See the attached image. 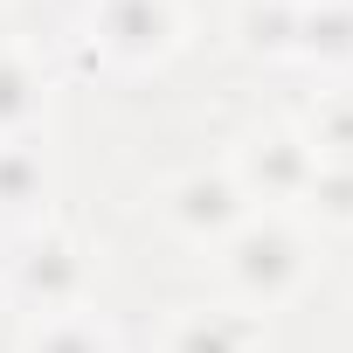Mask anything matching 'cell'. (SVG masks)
Masks as SVG:
<instances>
[{
	"label": "cell",
	"mask_w": 353,
	"mask_h": 353,
	"mask_svg": "<svg viewBox=\"0 0 353 353\" xmlns=\"http://www.w3.org/2000/svg\"><path fill=\"white\" fill-rule=\"evenodd\" d=\"M21 291H35L42 305H56V298H70V291H77V256H70L63 243H49V250H35V256H21Z\"/></svg>",
	"instance_id": "8992f818"
},
{
	"label": "cell",
	"mask_w": 353,
	"mask_h": 353,
	"mask_svg": "<svg viewBox=\"0 0 353 353\" xmlns=\"http://www.w3.org/2000/svg\"><path fill=\"white\" fill-rule=\"evenodd\" d=\"M35 83H28V70H14L8 56H0V125H14V118H28L35 111V97H28Z\"/></svg>",
	"instance_id": "30bf717a"
},
{
	"label": "cell",
	"mask_w": 353,
	"mask_h": 353,
	"mask_svg": "<svg viewBox=\"0 0 353 353\" xmlns=\"http://www.w3.org/2000/svg\"><path fill=\"white\" fill-rule=\"evenodd\" d=\"M173 353H250V325L229 312H201L173 332Z\"/></svg>",
	"instance_id": "277c9868"
},
{
	"label": "cell",
	"mask_w": 353,
	"mask_h": 353,
	"mask_svg": "<svg viewBox=\"0 0 353 353\" xmlns=\"http://www.w3.org/2000/svg\"><path fill=\"white\" fill-rule=\"evenodd\" d=\"M35 353H104V332L83 325V319H56V325L35 339Z\"/></svg>",
	"instance_id": "9c48e42d"
},
{
	"label": "cell",
	"mask_w": 353,
	"mask_h": 353,
	"mask_svg": "<svg viewBox=\"0 0 353 353\" xmlns=\"http://www.w3.org/2000/svg\"><path fill=\"white\" fill-rule=\"evenodd\" d=\"M298 35L312 56H353V8L346 0H319L312 14H298Z\"/></svg>",
	"instance_id": "5b68a950"
},
{
	"label": "cell",
	"mask_w": 353,
	"mask_h": 353,
	"mask_svg": "<svg viewBox=\"0 0 353 353\" xmlns=\"http://www.w3.org/2000/svg\"><path fill=\"white\" fill-rule=\"evenodd\" d=\"M229 270H236L250 291L277 298V291L298 277V236H291V229H277V222L243 229V236H236V250H229Z\"/></svg>",
	"instance_id": "6da1fadb"
},
{
	"label": "cell",
	"mask_w": 353,
	"mask_h": 353,
	"mask_svg": "<svg viewBox=\"0 0 353 353\" xmlns=\"http://www.w3.org/2000/svg\"><path fill=\"white\" fill-rule=\"evenodd\" d=\"M35 188H42V166L21 145H0V208H21Z\"/></svg>",
	"instance_id": "ba28073f"
},
{
	"label": "cell",
	"mask_w": 353,
	"mask_h": 353,
	"mask_svg": "<svg viewBox=\"0 0 353 353\" xmlns=\"http://www.w3.org/2000/svg\"><path fill=\"white\" fill-rule=\"evenodd\" d=\"M97 28H104L111 49L152 56V49H166V35H173V0H104V8H97Z\"/></svg>",
	"instance_id": "7a4b0ae2"
},
{
	"label": "cell",
	"mask_w": 353,
	"mask_h": 353,
	"mask_svg": "<svg viewBox=\"0 0 353 353\" xmlns=\"http://www.w3.org/2000/svg\"><path fill=\"white\" fill-rule=\"evenodd\" d=\"M263 173H270L277 188H312L319 159H312L298 139H256V145H250V181H263Z\"/></svg>",
	"instance_id": "3957f363"
},
{
	"label": "cell",
	"mask_w": 353,
	"mask_h": 353,
	"mask_svg": "<svg viewBox=\"0 0 353 353\" xmlns=\"http://www.w3.org/2000/svg\"><path fill=\"white\" fill-rule=\"evenodd\" d=\"M181 215L188 222H208V229H229L243 208H236V188L229 181H188L181 188Z\"/></svg>",
	"instance_id": "52a82bcc"
}]
</instances>
